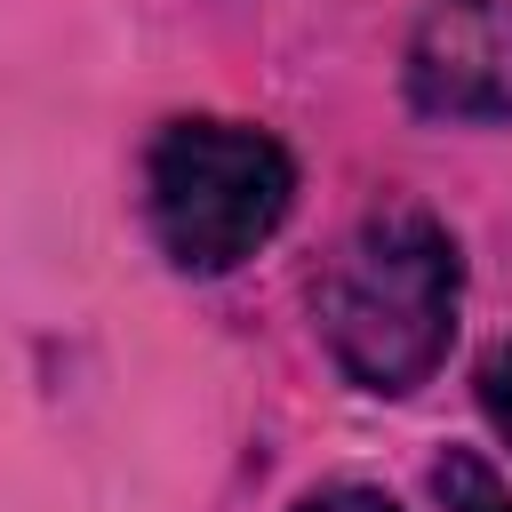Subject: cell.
Segmentation results:
<instances>
[{
	"label": "cell",
	"mask_w": 512,
	"mask_h": 512,
	"mask_svg": "<svg viewBox=\"0 0 512 512\" xmlns=\"http://www.w3.org/2000/svg\"><path fill=\"white\" fill-rule=\"evenodd\" d=\"M480 408H488V424L504 432V448H512V344H496L488 360H480Z\"/></svg>",
	"instance_id": "cell-5"
},
{
	"label": "cell",
	"mask_w": 512,
	"mask_h": 512,
	"mask_svg": "<svg viewBox=\"0 0 512 512\" xmlns=\"http://www.w3.org/2000/svg\"><path fill=\"white\" fill-rule=\"evenodd\" d=\"M296 512H400L384 488H360V480H336V488H312L296 496Z\"/></svg>",
	"instance_id": "cell-6"
},
{
	"label": "cell",
	"mask_w": 512,
	"mask_h": 512,
	"mask_svg": "<svg viewBox=\"0 0 512 512\" xmlns=\"http://www.w3.org/2000/svg\"><path fill=\"white\" fill-rule=\"evenodd\" d=\"M408 104L432 120H512V0H432L408 40Z\"/></svg>",
	"instance_id": "cell-3"
},
{
	"label": "cell",
	"mask_w": 512,
	"mask_h": 512,
	"mask_svg": "<svg viewBox=\"0 0 512 512\" xmlns=\"http://www.w3.org/2000/svg\"><path fill=\"white\" fill-rule=\"evenodd\" d=\"M432 488H440L448 512H512V488H504L496 464L472 456V448H448V456L432 464Z\"/></svg>",
	"instance_id": "cell-4"
},
{
	"label": "cell",
	"mask_w": 512,
	"mask_h": 512,
	"mask_svg": "<svg viewBox=\"0 0 512 512\" xmlns=\"http://www.w3.org/2000/svg\"><path fill=\"white\" fill-rule=\"evenodd\" d=\"M296 208V160L280 136L248 128V120H168L144 152V216L152 240L176 272L216 280L232 264H248Z\"/></svg>",
	"instance_id": "cell-2"
},
{
	"label": "cell",
	"mask_w": 512,
	"mask_h": 512,
	"mask_svg": "<svg viewBox=\"0 0 512 512\" xmlns=\"http://www.w3.org/2000/svg\"><path fill=\"white\" fill-rule=\"evenodd\" d=\"M320 344L328 360L360 384V392H416L432 384V368L456 344V312H464V256L456 232L432 208H376L344 232V248L328 256L320 288Z\"/></svg>",
	"instance_id": "cell-1"
}]
</instances>
